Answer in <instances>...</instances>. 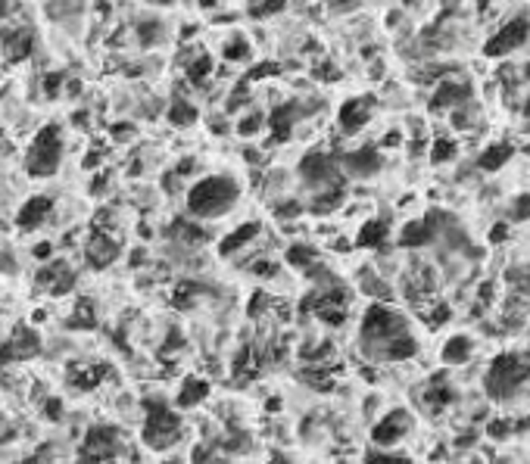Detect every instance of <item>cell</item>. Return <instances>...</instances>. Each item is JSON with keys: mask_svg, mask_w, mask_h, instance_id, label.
I'll use <instances>...</instances> for the list:
<instances>
[{"mask_svg": "<svg viewBox=\"0 0 530 464\" xmlns=\"http://www.w3.org/2000/svg\"><path fill=\"white\" fill-rule=\"evenodd\" d=\"M240 202V184L231 175H206L187 187L184 206L194 222H218L222 216L234 212Z\"/></svg>", "mask_w": 530, "mask_h": 464, "instance_id": "6da1fadb", "label": "cell"}, {"mask_svg": "<svg viewBox=\"0 0 530 464\" xmlns=\"http://www.w3.org/2000/svg\"><path fill=\"white\" fill-rule=\"evenodd\" d=\"M362 352H368L371 358H381V349L396 340V336L408 334L406 330V321H402L400 312H393L390 305H371L362 318Z\"/></svg>", "mask_w": 530, "mask_h": 464, "instance_id": "7a4b0ae2", "label": "cell"}, {"mask_svg": "<svg viewBox=\"0 0 530 464\" xmlns=\"http://www.w3.org/2000/svg\"><path fill=\"white\" fill-rule=\"evenodd\" d=\"M62 159H66V137L50 125L41 135H34L32 147L25 150V172H32L38 178H47L60 168Z\"/></svg>", "mask_w": 530, "mask_h": 464, "instance_id": "3957f363", "label": "cell"}, {"mask_svg": "<svg viewBox=\"0 0 530 464\" xmlns=\"http://www.w3.org/2000/svg\"><path fill=\"white\" fill-rule=\"evenodd\" d=\"M181 437V415L169 405H153L143 421V443L150 449H169Z\"/></svg>", "mask_w": 530, "mask_h": 464, "instance_id": "277c9868", "label": "cell"}, {"mask_svg": "<svg viewBox=\"0 0 530 464\" xmlns=\"http://www.w3.org/2000/svg\"><path fill=\"white\" fill-rule=\"evenodd\" d=\"M527 374H530V364L524 362L521 356H499L496 362L489 364L487 390L493 393V396H509Z\"/></svg>", "mask_w": 530, "mask_h": 464, "instance_id": "5b68a950", "label": "cell"}, {"mask_svg": "<svg viewBox=\"0 0 530 464\" xmlns=\"http://www.w3.org/2000/svg\"><path fill=\"white\" fill-rule=\"evenodd\" d=\"M119 449H122L119 433L113 430V427L97 424V427H91L88 437H84V443H82V461H91V464L109 461V458L116 455Z\"/></svg>", "mask_w": 530, "mask_h": 464, "instance_id": "8992f818", "label": "cell"}, {"mask_svg": "<svg viewBox=\"0 0 530 464\" xmlns=\"http://www.w3.org/2000/svg\"><path fill=\"white\" fill-rule=\"evenodd\" d=\"M119 253H122V243H119L113 234H106V231H94V234L88 237V243H84V259H88L91 268H106V265H113L119 259Z\"/></svg>", "mask_w": 530, "mask_h": 464, "instance_id": "52a82bcc", "label": "cell"}, {"mask_svg": "<svg viewBox=\"0 0 530 464\" xmlns=\"http://www.w3.org/2000/svg\"><path fill=\"white\" fill-rule=\"evenodd\" d=\"M527 19H511L509 25L499 28V34H493V38L487 40V47H483V54L487 56H503V54H511L515 47H521L524 40H527Z\"/></svg>", "mask_w": 530, "mask_h": 464, "instance_id": "ba28073f", "label": "cell"}, {"mask_svg": "<svg viewBox=\"0 0 530 464\" xmlns=\"http://www.w3.org/2000/svg\"><path fill=\"white\" fill-rule=\"evenodd\" d=\"M54 218V200L50 196H28L22 202L19 216H16V228L19 231H38Z\"/></svg>", "mask_w": 530, "mask_h": 464, "instance_id": "9c48e42d", "label": "cell"}, {"mask_svg": "<svg viewBox=\"0 0 530 464\" xmlns=\"http://www.w3.org/2000/svg\"><path fill=\"white\" fill-rule=\"evenodd\" d=\"M259 234H262V224H259V222L240 224V228H234L231 234H224V237H222V243H218V256H222V259L238 256V253L250 249L253 243L259 240Z\"/></svg>", "mask_w": 530, "mask_h": 464, "instance_id": "30bf717a", "label": "cell"}, {"mask_svg": "<svg viewBox=\"0 0 530 464\" xmlns=\"http://www.w3.org/2000/svg\"><path fill=\"white\" fill-rule=\"evenodd\" d=\"M206 396H209V380L191 374V377H184L181 386H178L175 405H178V408H197V405H203Z\"/></svg>", "mask_w": 530, "mask_h": 464, "instance_id": "8fae6325", "label": "cell"}, {"mask_svg": "<svg viewBox=\"0 0 530 464\" xmlns=\"http://www.w3.org/2000/svg\"><path fill=\"white\" fill-rule=\"evenodd\" d=\"M406 430H408V415L406 411H393V415H387L381 424L371 430V439L378 445H390V443H396Z\"/></svg>", "mask_w": 530, "mask_h": 464, "instance_id": "7c38bea8", "label": "cell"}, {"mask_svg": "<svg viewBox=\"0 0 530 464\" xmlns=\"http://www.w3.org/2000/svg\"><path fill=\"white\" fill-rule=\"evenodd\" d=\"M343 165H347L356 178L374 175V172L381 168V153H378L374 147H362V150H356V153H349L347 159H343Z\"/></svg>", "mask_w": 530, "mask_h": 464, "instance_id": "4fadbf2b", "label": "cell"}, {"mask_svg": "<svg viewBox=\"0 0 530 464\" xmlns=\"http://www.w3.org/2000/svg\"><path fill=\"white\" fill-rule=\"evenodd\" d=\"M368 115H371V100L359 97V100L343 103V109H340V125H343L347 131H359L368 121Z\"/></svg>", "mask_w": 530, "mask_h": 464, "instance_id": "5bb4252c", "label": "cell"}, {"mask_svg": "<svg viewBox=\"0 0 530 464\" xmlns=\"http://www.w3.org/2000/svg\"><path fill=\"white\" fill-rule=\"evenodd\" d=\"M468 94H471L468 84H462V81H443L434 94V109H446V106H456V103H465Z\"/></svg>", "mask_w": 530, "mask_h": 464, "instance_id": "9a60e30c", "label": "cell"}, {"mask_svg": "<svg viewBox=\"0 0 530 464\" xmlns=\"http://www.w3.org/2000/svg\"><path fill=\"white\" fill-rule=\"evenodd\" d=\"M434 234H437V228H434V216H430V218H424V222L406 224L400 243H402V246H424V243L434 240Z\"/></svg>", "mask_w": 530, "mask_h": 464, "instance_id": "2e32d148", "label": "cell"}, {"mask_svg": "<svg viewBox=\"0 0 530 464\" xmlns=\"http://www.w3.org/2000/svg\"><path fill=\"white\" fill-rule=\"evenodd\" d=\"M165 115H169V121L175 125V128H191V125H197L200 121V109H197V103H191V100L169 103Z\"/></svg>", "mask_w": 530, "mask_h": 464, "instance_id": "e0dca14e", "label": "cell"}, {"mask_svg": "<svg viewBox=\"0 0 530 464\" xmlns=\"http://www.w3.org/2000/svg\"><path fill=\"white\" fill-rule=\"evenodd\" d=\"M509 159H511V147H505V143H496V147L483 150L481 159H477V165L487 168V172H496V168H503Z\"/></svg>", "mask_w": 530, "mask_h": 464, "instance_id": "ac0fdd59", "label": "cell"}, {"mask_svg": "<svg viewBox=\"0 0 530 464\" xmlns=\"http://www.w3.org/2000/svg\"><path fill=\"white\" fill-rule=\"evenodd\" d=\"M471 356V340L468 336H452L446 346H443V362L449 364H462Z\"/></svg>", "mask_w": 530, "mask_h": 464, "instance_id": "d6986e66", "label": "cell"}, {"mask_svg": "<svg viewBox=\"0 0 530 464\" xmlns=\"http://www.w3.org/2000/svg\"><path fill=\"white\" fill-rule=\"evenodd\" d=\"M387 240V224L384 222H365L359 231V246H381V243Z\"/></svg>", "mask_w": 530, "mask_h": 464, "instance_id": "ffe728a7", "label": "cell"}, {"mask_svg": "<svg viewBox=\"0 0 530 464\" xmlns=\"http://www.w3.org/2000/svg\"><path fill=\"white\" fill-rule=\"evenodd\" d=\"M430 156H434V162H449L452 156H456V143L443 137V141L434 143V153H430Z\"/></svg>", "mask_w": 530, "mask_h": 464, "instance_id": "44dd1931", "label": "cell"}, {"mask_svg": "<svg viewBox=\"0 0 530 464\" xmlns=\"http://www.w3.org/2000/svg\"><path fill=\"white\" fill-rule=\"evenodd\" d=\"M365 464H408V458L384 455V452H368V455H365Z\"/></svg>", "mask_w": 530, "mask_h": 464, "instance_id": "7402d4cb", "label": "cell"}, {"mask_svg": "<svg viewBox=\"0 0 530 464\" xmlns=\"http://www.w3.org/2000/svg\"><path fill=\"white\" fill-rule=\"evenodd\" d=\"M452 399V393L446 390V386H430V393H428V402L434 405V408H443V405Z\"/></svg>", "mask_w": 530, "mask_h": 464, "instance_id": "603a6c76", "label": "cell"}, {"mask_svg": "<svg viewBox=\"0 0 530 464\" xmlns=\"http://www.w3.org/2000/svg\"><path fill=\"white\" fill-rule=\"evenodd\" d=\"M505 237H509V228H505V224H496V228L489 231V243H503Z\"/></svg>", "mask_w": 530, "mask_h": 464, "instance_id": "cb8c5ba5", "label": "cell"}, {"mask_svg": "<svg viewBox=\"0 0 530 464\" xmlns=\"http://www.w3.org/2000/svg\"><path fill=\"white\" fill-rule=\"evenodd\" d=\"M515 218H530V196H521V200H518Z\"/></svg>", "mask_w": 530, "mask_h": 464, "instance_id": "d4e9b609", "label": "cell"}, {"mask_svg": "<svg viewBox=\"0 0 530 464\" xmlns=\"http://www.w3.org/2000/svg\"><path fill=\"white\" fill-rule=\"evenodd\" d=\"M489 433H493V437H505V433H509V424H489Z\"/></svg>", "mask_w": 530, "mask_h": 464, "instance_id": "484cf974", "label": "cell"}, {"mask_svg": "<svg viewBox=\"0 0 530 464\" xmlns=\"http://www.w3.org/2000/svg\"><path fill=\"white\" fill-rule=\"evenodd\" d=\"M527 115H530V100H527Z\"/></svg>", "mask_w": 530, "mask_h": 464, "instance_id": "4316f807", "label": "cell"}]
</instances>
